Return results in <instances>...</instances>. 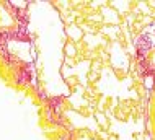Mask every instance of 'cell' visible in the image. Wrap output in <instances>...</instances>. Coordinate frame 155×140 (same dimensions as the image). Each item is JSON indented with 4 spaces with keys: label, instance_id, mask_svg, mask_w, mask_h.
Instances as JSON below:
<instances>
[{
    "label": "cell",
    "instance_id": "6da1fadb",
    "mask_svg": "<svg viewBox=\"0 0 155 140\" xmlns=\"http://www.w3.org/2000/svg\"><path fill=\"white\" fill-rule=\"evenodd\" d=\"M67 31H69V36L72 37L74 41H78L82 37V29L78 28V26H75V24H74V26H69Z\"/></svg>",
    "mask_w": 155,
    "mask_h": 140
},
{
    "label": "cell",
    "instance_id": "7a4b0ae2",
    "mask_svg": "<svg viewBox=\"0 0 155 140\" xmlns=\"http://www.w3.org/2000/svg\"><path fill=\"white\" fill-rule=\"evenodd\" d=\"M96 119H98L100 125H101L103 129H108V119H106V116H104L103 112H96Z\"/></svg>",
    "mask_w": 155,
    "mask_h": 140
},
{
    "label": "cell",
    "instance_id": "3957f363",
    "mask_svg": "<svg viewBox=\"0 0 155 140\" xmlns=\"http://www.w3.org/2000/svg\"><path fill=\"white\" fill-rule=\"evenodd\" d=\"M65 52H67V56H69V57H74L75 54H77V49H75L74 44H67L65 46Z\"/></svg>",
    "mask_w": 155,
    "mask_h": 140
},
{
    "label": "cell",
    "instance_id": "277c9868",
    "mask_svg": "<svg viewBox=\"0 0 155 140\" xmlns=\"http://www.w3.org/2000/svg\"><path fill=\"white\" fill-rule=\"evenodd\" d=\"M153 83H155V80H153V77H145V80H144V85H145V86L149 88V90H150V88L153 86Z\"/></svg>",
    "mask_w": 155,
    "mask_h": 140
}]
</instances>
